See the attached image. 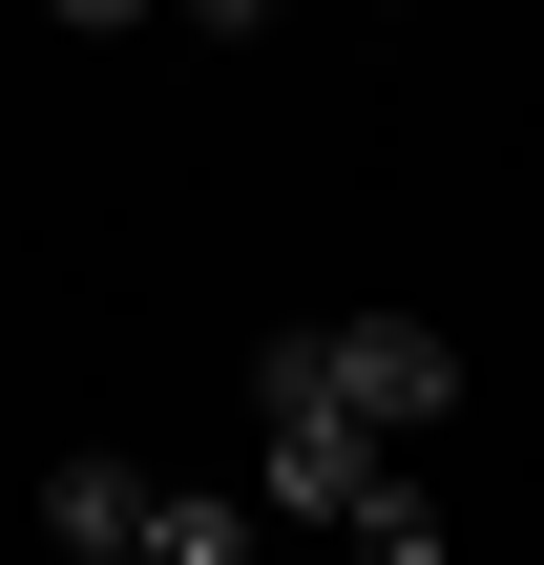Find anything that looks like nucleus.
Segmentation results:
<instances>
[{
    "label": "nucleus",
    "mask_w": 544,
    "mask_h": 565,
    "mask_svg": "<svg viewBox=\"0 0 544 565\" xmlns=\"http://www.w3.org/2000/svg\"><path fill=\"white\" fill-rule=\"evenodd\" d=\"M252 419H356L377 461H419V440L461 419V335H440V315H294V335L252 356Z\"/></svg>",
    "instance_id": "nucleus-1"
},
{
    "label": "nucleus",
    "mask_w": 544,
    "mask_h": 565,
    "mask_svg": "<svg viewBox=\"0 0 544 565\" xmlns=\"http://www.w3.org/2000/svg\"><path fill=\"white\" fill-rule=\"evenodd\" d=\"M147 503H168V482H147L126 440H63V461H42V545L63 565H147Z\"/></svg>",
    "instance_id": "nucleus-2"
},
{
    "label": "nucleus",
    "mask_w": 544,
    "mask_h": 565,
    "mask_svg": "<svg viewBox=\"0 0 544 565\" xmlns=\"http://www.w3.org/2000/svg\"><path fill=\"white\" fill-rule=\"evenodd\" d=\"M147 565H273V503H231V482H168V503H147Z\"/></svg>",
    "instance_id": "nucleus-3"
},
{
    "label": "nucleus",
    "mask_w": 544,
    "mask_h": 565,
    "mask_svg": "<svg viewBox=\"0 0 544 565\" xmlns=\"http://www.w3.org/2000/svg\"><path fill=\"white\" fill-rule=\"evenodd\" d=\"M419 565H440V545H419Z\"/></svg>",
    "instance_id": "nucleus-4"
}]
</instances>
